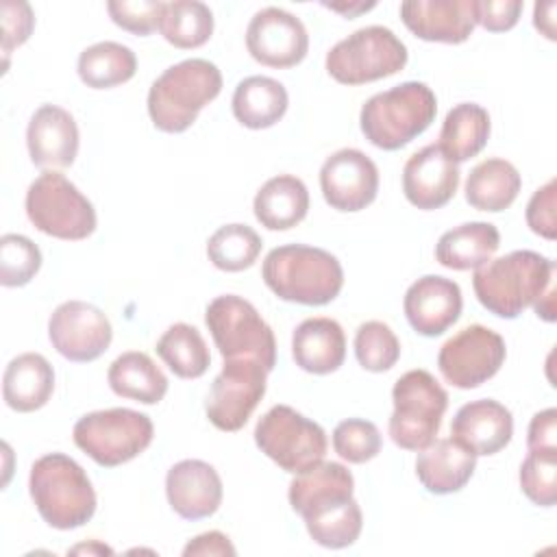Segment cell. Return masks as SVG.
<instances>
[{"label": "cell", "mask_w": 557, "mask_h": 557, "mask_svg": "<svg viewBox=\"0 0 557 557\" xmlns=\"http://www.w3.org/2000/svg\"><path fill=\"white\" fill-rule=\"evenodd\" d=\"M28 492L44 522L59 531L78 529L96 513V492L87 472L63 453H48L33 463Z\"/></svg>", "instance_id": "3"}, {"label": "cell", "mask_w": 557, "mask_h": 557, "mask_svg": "<svg viewBox=\"0 0 557 557\" xmlns=\"http://www.w3.org/2000/svg\"><path fill=\"white\" fill-rule=\"evenodd\" d=\"M268 370L257 359H224L205 400L209 422L226 433L239 431L265 394Z\"/></svg>", "instance_id": "12"}, {"label": "cell", "mask_w": 557, "mask_h": 557, "mask_svg": "<svg viewBox=\"0 0 557 557\" xmlns=\"http://www.w3.org/2000/svg\"><path fill=\"white\" fill-rule=\"evenodd\" d=\"M107 381L117 396L144 405H157L168 392V376L146 352L139 350L122 352L109 366Z\"/></svg>", "instance_id": "31"}, {"label": "cell", "mask_w": 557, "mask_h": 557, "mask_svg": "<svg viewBox=\"0 0 557 557\" xmlns=\"http://www.w3.org/2000/svg\"><path fill=\"white\" fill-rule=\"evenodd\" d=\"M296 366L311 374H331L346 359V335L333 318H307L292 335Z\"/></svg>", "instance_id": "24"}, {"label": "cell", "mask_w": 557, "mask_h": 557, "mask_svg": "<svg viewBox=\"0 0 557 557\" xmlns=\"http://www.w3.org/2000/svg\"><path fill=\"white\" fill-rule=\"evenodd\" d=\"M522 187L520 172L513 163L492 157L476 163L466 181V200L479 211L498 213L511 207Z\"/></svg>", "instance_id": "30"}, {"label": "cell", "mask_w": 557, "mask_h": 557, "mask_svg": "<svg viewBox=\"0 0 557 557\" xmlns=\"http://www.w3.org/2000/svg\"><path fill=\"white\" fill-rule=\"evenodd\" d=\"M505 355V339L496 331L483 324H470L444 342L437 355V368L453 387L472 389L500 370Z\"/></svg>", "instance_id": "13"}, {"label": "cell", "mask_w": 557, "mask_h": 557, "mask_svg": "<svg viewBox=\"0 0 557 557\" xmlns=\"http://www.w3.org/2000/svg\"><path fill=\"white\" fill-rule=\"evenodd\" d=\"M394 411L389 418V437L405 450L420 453L426 448L440 426L448 407L446 389L426 370L405 372L392 389Z\"/></svg>", "instance_id": "6"}, {"label": "cell", "mask_w": 557, "mask_h": 557, "mask_svg": "<svg viewBox=\"0 0 557 557\" xmlns=\"http://www.w3.org/2000/svg\"><path fill=\"white\" fill-rule=\"evenodd\" d=\"M555 263L533 250H513L474 270L479 302L494 315L513 320L553 285Z\"/></svg>", "instance_id": "2"}, {"label": "cell", "mask_w": 557, "mask_h": 557, "mask_svg": "<svg viewBox=\"0 0 557 557\" xmlns=\"http://www.w3.org/2000/svg\"><path fill=\"white\" fill-rule=\"evenodd\" d=\"M520 0H474V22L490 33H503L518 24Z\"/></svg>", "instance_id": "45"}, {"label": "cell", "mask_w": 557, "mask_h": 557, "mask_svg": "<svg viewBox=\"0 0 557 557\" xmlns=\"http://www.w3.org/2000/svg\"><path fill=\"white\" fill-rule=\"evenodd\" d=\"M41 268V250L33 239L17 233L0 237V283L4 287H22Z\"/></svg>", "instance_id": "39"}, {"label": "cell", "mask_w": 557, "mask_h": 557, "mask_svg": "<svg viewBox=\"0 0 557 557\" xmlns=\"http://www.w3.org/2000/svg\"><path fill=\"white\" fill-rule=\"evenodd\" d=\"M2 15V52L9 54L13 48L22 46L35 26V15L28 2L4 0L0 4Z\"/></svg>", "instance_id": "43"}, {"label": "cell", "mask_w": 557, "mask_h": 557, "mask_svg": "<svg viewBox=\"0 0 557 557\" xmlns=\"http://www.w3.org/2000/svg\"><path fill=\"white\" fill-rule=\"evenodd\" d=\"M383 440L374 422L363 418L342 420L333 431V448L348 463H366L381 453Z\"/></svg>", "instance_id": "41"}, {"label": "cell", "mask_w": 557, "mask_h": 557, "mask_svg": "<svg viewBox=\"0 0 557 557\" xmlns=\"http://www.w3.org/2000/svg\"><path fill=\"white\" fill-rule=\"evenodd\" d=\"M457 187L459 165L450 161L437 144L413 152L403 168L405 198L422 211H433L450 202Z\"/></svg>", "instance_id": "18"}, {"label": "cell", "mask_w": 557, "mask_h": 557, "mask_svg": "<svg viewBox=\"0 0 557 557\" xmlns=\"http://www.w3.org/2000/svg\"><path fill=\"white\" fill-rule=\"evenodd\" d=\"M159 30L174 48H200L211 39L213 13L205 2L198 0L165 2Z\"/></svg>", "instance_id": "35"}, {"label": "cell", "mask_w": 557, "mask_h": 557, "mask_svg": "<svg viewBox=\"0 0 557 557\" xmlns=\"http://www.w3.org/2000/svg\"><path fill=\"white\" fill-rule=\"evenodd\" d=\"M490 137V113L476 102L453 107L440 131V150L455 163L476 157Z\"/></svg>", "instance_id": "32"}, {"label": "cell", "mask_w": 557, "mask_h": 557, "mask_svg": "<svg viewBox=\"0 0 557 557\" xmlns=\"http://www.w3.org/2000/svg\"><path fill=\"white\" fill-rule=\"evenodd\" d=\"M555 189H557V183H555V178H550L546 185H542L531 196V200L527 205V224L535 235H540L544 239H555V235H557Z\"/></svg>", "instance_id": "44"}, {"label": "cell", "mask_w": 557, "mask_h": 557, "mask_svg": "<svg viewBox=\"0 0 557 557\" xmlns=\"http://www.w3.org/2000/svg\"><path fill=\"white\" fill-rule=\"evenodd\" d=\"M324 7L326 9H331V11H337V13H344L346 17H352V15H357V13H361V11H368V9H372L374 7V2H368V4H329V2H324Z\"/></svg>", "instance_id": "49"}, {"label": "cell", "mask_w": 557, "mask_h": 557, "mask_svg": "<svg viewBox=\"0 0 557 557\" xmlns=\"http://www.w3.org/2000/svg\"><path fill=\"white\" fill-rule=\"evenodd\" d=\"M235 120L252 131L274 126L287 111L289 98L283 83L270 76H248L233 91Z\"/></svg>", "instance_id": "29"}, {"label": "cell", "mask_w": 557, "mask_h": 557, "mask_svg": "<svg viewBox=\"0 0 557 557\" xmlns=\"http://www.w3.org/2000/svg\"><path fill=\"white\" fill-rule=\"evenodd\" d=\"M355 357L363 370L385 372L398 361L400 342L385 322L368 320L355 333Z\"/></svg>", "instance_id": "38"}, {"label": "cell", "mask_w": 557, "mask_h": 557, "mask_svg": "<svg viewBox=\"0 0 557 557\" xmlns=\"http://www.w3.org/2000/svg\"><path fill=\"white\" fill-rule=\"evenodd\" d=\"M255 218L270 231H287L300 224L309 211L307 185L294 174H278L265 181L252 202Z\"/></svg>", "instance_id": "27"}, {"label": "cell", "mask_w": 557, "mask_h": 557, "mask_svg": "<svg viewBox=\"0 0 557 557\" xmlns=\"http://www.w3.org/2000/svg\"><path fill=\"white\" fill-rule=\"evenodd\" d=\"M407 46L385 26H363L326 54V72L342 85H363L400 72Z\"/></svg>", "instance_id": "10"}, {"label": "cell", "mask_w": 557, "mask_h": 557, "mask_svg": "<svg viewBox=\"0 0 557 557\" xmlns=\"http://www.w3.org/2000/svg\"><path fill=\"white\" fill-rule=\"evenodd\" d=\"M165 496L181 518L202 520L222 505V479L218 470L202 459H183L165 474Z\"/></svg>", "instance_id": "19"}, {"label": "cell", "mask_w": 557, "mask_h": 557, "mask_svg": "<svg viewBox=\"0 0 557 557\" xmlns=\"http://www.w3.org/2000/svg\"><path fill=\"white\" fill-rule=\"evenodd\" d=\"M463 298L455 281L426 274L409 285L403 309L411 329L424 337H437L461 315Z\"/></svg>", "instance_id": "17"}, {"label": "cell", "mask_w": 557, "mask_h": 557, "mask_svg": "<svg viewBox=\"0 0 557 557\" xmlns=\"http://www.w3.org/2000/svg\"><path fill=\"white\" fill-rule=\"evenodd\" d=\"M26 146L37 168H67L78 154V126L70 111L41 104L26 128Z\"/></svg>", "instance_id": "21"}, {"label": "cell", "mask_w": 557, "mask_h": 557, "mask_svg": "<svg viewBox=\"0 0 557 557\" xmlns=\"http://www.w3.org/2000/svg\"><path fill=\"white\" fill-rule=\"evenodd\" d=\"M235 553L237 550L231 544V540L220 531L200 533L194 540H189L187 546L183 548L185 557H191V555H235Z\"/></svg>", "instance_id": "47"}, {"label": "cell", "mask_w": 557, "mask_h": 557, "mask_svg": "<svg viewBox=\"0 0 557 557\" xmlns=\"http://www.w3.org/2000/svg\"><path fill=\"white\" fill-rule=\"evenodd\" d=\"M70 553H107V555H111L113 550L100 542H91V544H78Z\"/></svg>", "instance_id": "50"}, {"label": "cell", "mask_w": 557, "mask_h": 557, "mask_svg": "<svg viewBox=\"0 0 557 557\" xmlns=\"http://www.w3.org/2000/svg\"><path fill=\"white\" fill-rule=\"evenodd\" d=\"M157 355L181 379H198L209 370L211 355L200 331L187 322L172 324L157 342Z\"/></svg>", "instance_id": "34"}, {"label": "cell", "mask_w": 557, "mask_h": 557, "mask_svg": "<svg viewBox=\"0 0 557 557\" xmlns=\"http://www.w3.org/2000/svg\"><path fill=\"white\" fill-rule=\"evenodd\" d=\"M54 389V370L39 352H24L9 361L2 376L4 403L20 413L41 409Z\"/></svg>", "instance_id": "26"}, {"label": "cell", "mask_w": 557, "mask_h": 557, "mask_svg": "<svg viewBox=\"0 0 557 557\" xmlns=\"http://www.w3.org/2000/svg\"><path fill=\"white\" fill-rule=\"evenodd\" d=\"M163 7L165 2L159 0H111L107 11L120 28L144 37L159 26Z\"/></svg>", "instance_id": "42"}, {"label": "cell", "mask_w": 557, "mask_h": 557, "mask_svg": "<svg viewBox=\"0 0 557 557\" xmlns=\"http://www.w3.org/2000/svg\"><path fill=\"white\" fill-rule=\"evenodd\" d=\"M476 455L453 437L433 440L416 459L418 481L431 494L459 492L474 474Z\"/></svg>", "instance_id": "25"}, {"label": "cell", "mask_w": 557, "mask_h": 557, "mask_svg": "<svg viewBox=\"0 0 557 557\" xmlns=\"http://www.w3.org/2000/svg\"><path fill=\"white\" fill-rule=\"evenodd\" d=\"M437 113V98L426 83L407 81L368 98L359 113L366 139L381 150H398L424 133Z\"/></svg>", "instance_id": "5"}, {"label": "cell", "mask_w": 557, "mask_h": 557, "mask_svg": "<svg viewBox=\"0 0 557 557\" xmlns=\"http://www.w3.org/2000/svg\"><path fill=\"white\" fill-rule=\"evenodd\" d=\"M355 479L337 461H320L298 472L289 483V505L302 518L352 498Z\"/></svg>", "instance_id": "23"}, {"label": "cell", "mask_w": 557, "mask_h": 557, "mask_svg": "<svg viewBox=\"0 0 557 557\" xmlns=\"http://www.w3.org/2000/svg\"><path fill=\"white\" fill-rule=\"evenodd\" d=\"M246 48L261 65L294 67L307 57L309 35L294 13L278 7H265L248 22Z\"/></svg>", "instance_id": "15"}, {"label": "cell", "mask_w": 557, "mask_h": 557, "mask_svg": "<svg viewBox=\"0 0 557 557\" xmlns=\"http://www.w3.org/2000/svg\"><path fill=\"white\" fill-rule=\"evenodd\" d=\"M265 285L287 302L322 307L344 287V270L335 255L305 244L272 248L261 265Z\"/></svg>", "instance_id": "1"}, {"label": "cell", "mask_w": 557, "mask_h": 557, "mask_svg": "<svg viewBox=\"0 0 557 557\" xmlns=\"http://www.w3.org/2000/svg\"><path fill=\"white\" fill-rule=\"evenodd\" d=\"M205 324L224 359H257L270 372L276 363V339L270 324L252 302L224 294L213 298L205 311Z\"/></svg>", "instance_id": "9"}, {"label": "cell", "mask_w": 557, "mask_h": 557, "mask_svg": "<svg viewBox=\"0 0 557 557\" xmlns=\"http://www.w3.org/2000/svg\"><path fill=\"white\" fill-rule=\"evenodd\" d=\"M302 520L309 537L324 548H346L355 544L363 527L361 507L355 498L315 511Z\"/></svg>", "instance_id": "37"}, {"label": "cell", "mask_w": 557, "mask_h": 557, "mask_svg": "<svg viewBox=\"0 0 557 557\" xmlns=\"http://www.w3.org/2000/svg\"><path fill=\"white\" fill-rule=\"evenodd\" d=\"M513 435L511 411L492 398L466 403L453 418L450 437L466 446L470 453L496 455Z\"/></svg>", "instance_id": "22"}, {"label": "cell", "mask_w": 557, "mask_h": 557, "mask_svg": "<svg viewBox=\"0 0 557 557\" xmlns=\"http://www.w3.org/2000/svg\"><path fill=\"white\" fill-rule=\"evenodd\" d=\"M74 444L102 468H115L144 453L154 426L146 413L126 407L100 409L76 420Z\"/></svg>", "instance_id": "7"}, {"label": "cell", "mask_w": 557, "mask_h": 557, "mask_svg": "<svg viewBox=\"0 0 557 557\" xmlns=\"http://www.w3.org/2000/svg\"><path fill=\"white\" fill-rule=\"evenodd\" d=\"M222 91V74L207 59L170 65L148 89V115L163 133L187 131L198 113Z\"/></svg>", "instance_id": "4"}, {"label": "cell", "mask_w": 557, "mask_h": 557, "mask_svg": "<svg viewBox=\"0 0 557 557\" xmlns=\"http://www.w3.org/2000/svg\"><path fill=\"white\" fill-rule=\"evenodd\" d=\"M529 450H557V409L537 411L529 422Z\"/></svg>", "instance_id": "46"}, {"label": "cell", "mask_w": 557, "mask_h": 557, "mask_svg": "<svg viewBox=\"0 0 557 557\" xmlns=\"http://www.w3.org/2000/svg\"><path fill=\"white\" fill-rule=\"evenodd\" d=\"M76 70L87 87L111 89L135 76L137 57L117 41H98L81 52Z\"/></svg>", "instance_id": "33"}, {"label": "cell", "mask_w": 557, "mask_h": 557, "mask_svg": "<svg viewBox=\"0 0 557 557\" xmlns=\"http://www.w3.org/2000/svg\"><path fill=\"white\" fill-rule=\"evenodd\" d=\"M255 442L263 455L292 474L320 463L329 448L324 429L289 405H274L259 418Z\"/></svg>", "instance_id": "11"}, {"label": "cell", "mask_w": 557, "mask_h": 557, "mask_svg": "<svg viewBox=\"0 0 557 557\" xmlns=\"http://www.w3.org/2000/svg\"><path fill=\"white\" fill-rule=\"evenodd\" d=\"M500 246V233L490 222H466L446 231L435 244V259L450 270H476Z\"/></svg>", "instance_id": "28"}, {"label": "cell", "mask_w": 557, "mask_h": 557, "mask_svg": "<svg viewBox=\"0 0 557 557\" xmlns=\"http://www.w3.org/2000/svg\"><path fill=\"white\" fill-rule=\"evenodd\" d=\"M320 189L331 209L361 211L376 198L379 170L366 152L342 148L322 163Z\"/></svg>", "instance_id": "16"}, {"label": "cell", "mask_w": 557, "mask_h": 557, "mask_svg": "<svg viewBox=\"0 0 557 557\" xmlns=\"http://www.w3.org/2000/svg\"><path fill=\"white\" fill-rule=\"evenodd\" d=\"M403 24L424 41L461 44L474 30V0H407Z\"/></svg>", "instance_id": "20"}, {"label": "cell", "mask_w": 557, "mask_h": 557, "mask_svg": "<svg viewBox=\"0 0 557 557\" xmlns=\"http://www.w3.org/2000/svg\"><path fill=\"white\" fill-rule=\"evenodd\" d=\"M555 2H537L533 11V24L540 33H544L548 39H555Z\"/></svg>", "instance_id": "48"}, {"label": "cell", "mask_w": 557, "mask_h": 557, "mask_svg": "<svg viewBox=\"0 0 557 557\" xmlns=\"http://www.w3.org/2000/svg\"><path fill=\"white\" fill-rule=\"evenodd\" d=\"M557 450H529L520 466V487L537 507H553L557 500Z\"/></svg>", "instance_id": "40"}, {"label": "cell", "mask_w": 557, "mask_h": 557, "mask_svg": "<svg viewBox=\"0 0 557 557\" xmlns=\"http://www.w3.org/2000/svg\"><path fill=\"white\" fill-rule=\"evenodd\" d=\"M26 215L44 235L78 242L96 231V209L78 187L54 170L41 172L26 191Z\"/></svg>", "instance_id": "8"}, {"label": "cell", "mask_w": 557, "mask_h": 557, "mask_svg": "<svg viewBox=\"0 0 557 557\" xmlns=\"http://www.w3.org/2000/svg\"><path fill=\"white\" fill-rule=\"evenodd\" d=\"M261 237L248 224H224L207 242L209 261L222 272L250 268L261 252Z\"/></svg>", "instance_id": "36"}, {"label": "cell", "mask_w": 557, "mask_h": 557, "mask_svg": "<svg viewBox=\"0 0 557 557\" xmlns=\"http://www.w3.org/2000/svg\"><path fill=\"white\" fill-rule=\"evenodd\" d=\"M48 337L52 348L76 363L98 359L113 339V329L102 309L83 302H61L48 320Z\"/></svg>", "instance_id": "14"}]
</instances>
